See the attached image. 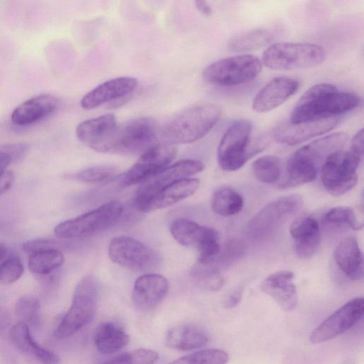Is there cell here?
I'll use <instances>...</instances> for the list:
<instances>
[{
	"label": "cell",
	"mask_w": 364,
	"mask_h": 364,
	"mask_svg": "<svg viewBox=\"0 0 364 364\" xmlns=\"http://www.w3.org/2000/svg\"><path fill=\"white\" fill-rule=\"evenodd\" d=\"M358 95L339 91L334 85L319 83L309 88L295 105L289 122L293 124L338 117L355 109Z\"/></svg>",
	"instance_id": "cell-1"
},
{
	"label": "cell",
	"mask_w": 364,
	"mask_h": 364,
	"mask_svg": "<svg viewBox=\"0 0 364 364\" xmlns=\"http://www.w3.org/2000/svg\"><path fill=\"white\" fill-rule=\"evenodd\" d=\"M363 153V134L357 132L348 151L339 149L323 160L321 180L324 188L332 196H342L357 183V169Z\"/></svg>",
	"instance_id": "cell-2"
},
{
	"label": "cell",
	"mask_w": 364,
	"mask_h": 364,
	"mask_svg": "<svg viewBox=\"0 0 364 364\" xmlns=\"http://www.w3.org/2000/svg\"><path fill=\"white\" fill-rule=\"evenodd\" d=\"M221 109L213 103L191 106L169 120L161 135L171 144L194 142L210 131L221 117Z\"/></svg>",
	"instance_id": "cell-3"
},
{
	"label": "cell",
	"mask_w": 364,
	"mask_h": 364,
	"mask_svg": "<svg viewBox=\"0 0 364 364\" xmlns=\"http://www.w3.org/2000/svg\"><path fill=\"white\" fill-rule=\"evenodd\" d=\"M252 130L250 121L239 119L225 131L218 148V161L221 168L236 171L265 147L264 140H252Z\"/></svg>",
	"instance_id": "cell-4"
},
{
	"label": "cell",
	"mask_w": 364,
	"mask_h": 364,
	"mask_svg": "<svg viewBox=\"0 0 364 364\" xmlns=\"http://www.w3.org/2000/svg\"><path fill=\"white\" fill-rule=\"evenodd\" d=\"M100 287L92 276L83 277L75 287L70 307L54 331L58 339L79 331L93 318L97 306Z\"/></svg>",
	"instance_id": "cell-5"
},
{
	"label": "cell",
	"mask_w": 364,
	"mask_h": 364,
	"mask_svg": "<svg viewBox=\"0 0 364 364\" xmlns=\"http://www.w3.org/2000/svg\"><path fill=\"white\" fill-rule=\"evenodd\" d=\"M156 136V124L149 118L139 117L117 123L100 152L125 155L143 153L154 144Z\"/></svg>",
	"instance_id": "cell-6"
},
{
	"label": "cell",
	"mask_w": 364,
	"mask_h": 364,
	"mask_svg": "<svg viewBox=\"0 0 364 364\" xmlns=\"http://www.w3.org/2000/svg\"><path fill=\"white\" fill-rule=\"evenodd\" d=\"M325 58V50L319 45L281 42L271 45L264 50L262 63L274 70H291L318 65Z\"/></svg>",
	"instance_id": "cell-7"
},
{
	"label": "cell",
	"mask_w": 364,
	"mask_h": 364,
	"mask_svg": "<svg viewBox=\"0 0 364 364\" xmlns=\"http://www.w3.org/2000/svg\"><path fill=\"white\" fill-rule=\"evenodd\" d=\"M123 212L122 204L110 201L90 212L59 223L55 235L62 239L86 237L104 232L114 226Z\"/></svg>",
	"instance_id": "cell-8"
},
{
	"label": "cell",
	"mask_w": 364,
	"mask_h": 364,
	"mask_svg": "<svg viewBox=\"0 0 364 364\" xmlns=\"http://www.w3.org/2000/svg\"><path fill=\"white\" fill-rule=\"evenodd\" d=\"M262 63L250 54L223 58L208 65L203 73L204 80L212 85L230 87L247 82L261 72Z\"/></svg>",
	"instance_id": "cell-9"
},
{
	"label": "cell",
	"mask_w": 364,
	"mask_h": 364,
	"mask_svg": "<svg viewBox=\"0 0 364 364\" xmlns=\"http://www.w3.org/2000/svg\"><path fill=\"white\" fill-rule=\"evenodd\" d=\"M110 259L123 267L136 272L151 273L161 261L160 255L143 242L127 236L110 240L108 247Z\"/></svg>",
	"instance_id": "cell-10"
},
{
	"label": "cell",
	"mask_w": 364,
	"mask_h": 364,
	"mask_svg": "<svg viewBox=\"0 0 364 364\" xmlns=\"http://www.w3.org/2000/svg\"><path fill=\"white\" fill-rule=\"evenodd\" d=\"M176 147L163 142L154 144L144 151L135 164L124 174L123 186L144 183L167 168L174 160Z\"/></svg>",
	"instance_id": "cell-11"
},
{
	"label": "cell",
	"mask_w": 364,
	"mask_h": 364,
	"mask_svg": "<svg viewBox=\"0 0 364 364\" xmlns=\"http://www.w3.org/2000/svg\"><path fill=\"white\" fill-rule=\"evenodd\" d=\"M199 187L196 178H185L159 189H148L140 187L135 197L136 209L149 213L171 206L193 195Z\"/></svg>",
	"instance_id": "cell-12"
},
{
	"label": "cell",
	"mask_w": 364,
	"mask_h": 364,
	"mask_svg": "<svg viewBox=\"0 0 364 364\" xmlns=\"http://www.w3.org/2000/svg\"><path fill=\"white\" fill-rule=\"evenodd\" d=\"M363 314V298L352 299L313 330L310 341L321 343L344 333L360 321Z\"/></svg>",
	"instance_id": "cell-13"
},
{
	"label": "cell",
	"mask_w": 364,
	"mask_h": 364,
	"mask_svg": "<svg viewBox=\"0 0 364 364\" xmlns=\"http://www.w3.org/2000/svg\"><path fill=\"white\" fill-rule=\"evenodd\" d=\"M303 204L300 196L281 197L267 205L252 219L250 231L257 236H265L284 220L294 216Z\"/></svg>",
	"instance_id": "cell-14"
},
{
	"label": "cell",
	"mask_w": 364,
	"mask_h": 364,
	"mask_svg": "<svg viewBox=\"0 0 364 364\" xmlns=\"http://www.w3.org/2000/svg\"><path fill=\"white\" fill-rule=\"evenodd\" d=\"M338 117H331L293 124L289 121L277 126L274 132V139L281 144L294 146L325 134L334 129Z\"/></svg>",
	"instance_id": "cell-15"
},
{
	"label": "cell",
	"mask_w": 364,
	"mask_h": 364,
	"mask_svg": "<svg viewBox=\"0 0 364 364\" xmlns=\"http://www.w3.org/2000/svg\"><path fill=\"white\" fill-rule=\"evenodd\" d=\"M138 85L132 77H119L107 80L86 93L80 101L83 109H91L105 103L118 101L129 96Z\"/></svg>",
	"instance_id": "cell-16"
},
{
	"label": "cell",
	"mask_w": 364,
	"mask_h": 364,
	"mask_svg": "<svg viewBox=\"0 0 364 364\" xmlns=\"http://www.w3.org/2000/svg\"><path fill=\"white\" fill-rule=\"evenodd\" d=\"M168 291V282L162 275L146 273L136 279L132 291V301L136 309L148 311L157 306Z\"/></svg>",
	"instance_id": "cell-17"
},
{
	"label": "cell",
	"mask_w": 364,
	"mask_h": 364,
	"mask_svg": "<svg viewBox=\"0 0 364 364\" xmlns=\"http://www.w3.org/2000/svg\"><path fill=\"white\" fill-rule=\"evenodd\" d=\"M295 79L277 77L267 83L255 96L252 107L259 113L269 112L282 105L299 88Z\"/></svg>",
	"instance_id": "cell-18"
},
{
	"label": "cell",
	"mask_w": 364,
	"mask_h": 364,
	"mask_svg": "<svg viewBox=\"0 0 364 364\" xmlns=\"http://www.w3.org/2000/svg\"><path fill=\"white\" fill-rule=\"evenodd\" d=\"M11 345L34 364H60L58 356L40 346L33 338L30 328L22 323L13 326L9 332Z\"/></svg>",
	"instance_id": "cell-19"
},
{
	"label": "cell",
	"mask_w": 364,
	"mask_h": 364,
	"mask_svg": "<svg viewBox=\"0 0 364 364\" xmlns=\"http://www.w3.org/2000/svg\"><path fill=\"white\" fill-rule=\"evenodd\" d=\"M292 272L282 270L267 277L260 289L269 295L285 311H292L297 304V291Z\"/></svg>",
	"instance_id": "cell-20"
},
{
	"label": "cell",
	"mask_w": 364,
	"mask_h": 364,
	"mask_svg": "<svg viewBox=\"0 0 364 364\" xmlns=\"http://www.w3.org/2000/svg\"><path fill=\"white\" fill-rule=\"evenodd\" d=\"M294 239V249L297 257L306 259L317 251L321 242L318 221L312 216H302L291 224L289 229Z\"/></svg>",
	"instance_id": "cell-21"
},
{
	"label": "cell",
	"mask_w": 364,
	"mask_h": 364,
	"mask_svg": "<svg viewBox=\"0 0 364 364\" xmlns=\"http://www.w3.org/2000/svg\"><path fill=\"white\" fill-rule=\"evenodd\" d=\"M59 107L58 99L50 94L33 97L16 107L11 120L16 126H27L54 114Z\"/></svg>",
	"instance_id": "cell-22"
},
{
	"label": "cell",
	"mask_w": 364,
	"mask_h": 364,
	"mask_svg": "<svg viewBox=\"0 0 364 364\" xmlns=\"http://www.w3.org/2000/svg\"><path fill=\"white\" fill-rule=\"evenodd\" d=\"M117 124L114 114H103L80 122L76 127V136L82 144L100 152Z\"/></svg>",
	"instance_id": "cell-23"
},
{
	"label": "cell",
	"mask_w": 364,
	"mask_h": 364,
	"mask_svg": "<svg viewBox=\"0 0 364 364\" xmlns=\"http://www.w3.org/2000/svg\"><path fill=\"white\" fill-rule=\"evenodd\" d=\"M316 176V163L297 149L288 159L284 176L276 185L280 189L294 188L312 182Z\"/></svg>",
	"instance_id": "cell-24"
},
{
	"label": "cell",
	"mask_w": 364,
	"mask_h": 364,
	"mask_svg": "<svg viewBox=\"0 0 364 364\" xmlns=\"http://www.w3.org/2000/svg\"><path fill=\"white\" fill-rule=\"evenodd\" d=\"M334 259L339 269L350 279L363 277V257L356 239L346 237L339 242L334 251Z\"/></svg>",
	"instance_id": "cell-25"
},
{
	"label": "cell",
	"mask_w": 364,
	"mask_h": 364,
	"mask_svg": "<svg viewBox=\"0 0 364 364\" xmlns=\"http://www.w3.org/2000/svg\"><path fill=\"white\" fill-rule=\"evenodd\" d=\"M165 342L171 348L187 351L205 346L208 342V336L203 329L197 326L181 324L168 331Z\"/></svg>",
	"instance_id": "cell-26"
},
{
	"label": "cell",
	"mask_w": 364,
	"mask_h": 364,
	"mask_svg": "<svg viewBox=\"0 0 364 364\" xmlns=\"http://www.w3.org/2000/svg\"><path fill=\"white\" fill-rule=\"evenodd\" d=\"M204 164L196 159L182 160L172 165L158 173L156 176L144 182L141 186L148 189H159L173 182L188 178L203 171Z\"/></svg>",
	"instance_id": "cell-27"
},
{
	"label": "cell",
	"mask_w": 364,
	"mask_h": 364,
	"mask_svg": "<svg viewBox=\"0 0 364 364\" xmlns=\"http://www.w3.org/2000/svg\"><path fill=\"white\" fill-rule=\"evenodd\" d=\"M94 343L102 354H112L124 348L129 341V336L118 324L106 321L101 323L94 333Z\"/></svg>",
	"instance_id": "cell-28"
},
{
	"label": "cell",
	"mask_w": 364,
	"mask_h": 364,
	"mask_svg": "<svg viewBox=\"0 0 364 364\" xmlns=\"http://www.w3.org/2000/svg\"><path fill=\"white\" fill-rule=\"evenodd\" d=\"M274 39L273 33L266 29H254L232 37L228 48L234 52H247L260 49Z\"/></svg>",
	"instance_id": "cell-29"
},
{
	"label": "cell",
	"mask_w": 364,
	"mask_h": 364,
	"mask_svg": "<svg viewBox=\"0 0 364 364\" xmlns=\"http://www.w3.org/2000/svg\"><path fill=\"white\" fill-rule=\"evenodd\" d=\"M206 228L193 220L178 218L172 223L170 230L172 236L179 244L198 248L203 238Z\"/></svg>",
	"instance_id": "cell-30"
},
{
	"label": "cell",
	"mask_w": 364,
	"mask_h": 364,
	"mask_svg": "<svg viewBox=\"0 0 364 364\" xmlns=\"http://www.w3.org/2000/svg\"><path fill=\"white\" fill-rule=\"evenodd\" d=\"M243 198L235 190L223 188L214 193L211 207L216 214L228 217L238 214L243 208Z\"/></svg>",
	"instance_id": "cell-31"
},
{
	"label": "cell",
	"mask_w": 364,
	"mask_h": 364,
	"mask_svg": "<svg viewBox=\"0 0 364 364\" xmlns=\"http://www.w3.org/2000/svg\"><path fill=\"white\" fill-rule=\"evenodd\" d=\"M63 260V255L58 250H43L30 254L28 268L33 274L46 275L59 267Z\"/></svg>",
	"instance_id": "cell-32"
},
{
	"label": "cell",
	"mask_w": 364,
	"mask_h": 364,
	"mask_svg": "<svg viewBox=\"0 0 364 364\" xmlns=\"http://www.w3.org/2000/svg\"><path fill=\"white\" fill-rule=\"evenodd\" d=\"M255 177L264 183H277L282 177V164L279 158L266 155L257 158L252 166Z\"/></svg>",
	"instance_id": "cell-33"
},
{
	"label": "cell",
	"mask_w": 364,
	"mask_h": 364,
	"mask_svg": "<svg viewBox=\"0 0 364 364\" xmlns=\"http://www.w3.org/2000/svg\"><path fill=\"white\" fill-rule=\"evenodd\" d=\"M15 316L18 323L30 326H36L40 321V303L32 296H23L16 302Z\"/></svg>",
	"instance_id": "cell-34"
},
{
	"label": "cell",
	"mask_w": 364,
	"mask_h": 364,
	"mask_svg": "<svg viewBox=\"0 0 364 364\" xmlns=\"http://www.w3.org/2000/svg\"><path fill=\"white\" fill-rule=\"evenodd\" d=\"M228 354L220 349L209 348L181 357L169 364H227Z\"/></svg>",
	"instance_id": "cell-35"
},
{
	"label": "cell",
	"mask_w": 364,
	"mask_h": 364,
	"mask_svg": "<svg viewBox=\"0 0 364 364\" xmlns=\"http://www.w3.org/2000/svg\"><path fill=\"white\" fill-rule=\"evenodd\" d=\"M323 220L328 223L346 225L354 230L363 228V221L358 213L348 206H336L330 209Z\"/></svg>",
	"instance_id": "cell-36"
},
{
	"label": "cell",
	"mask_w": 364,
	"mask_h": 364,
	"mask_svg": "<svg viewBox=\"0 0 364 364\" xmlns=\"http://www.w3.org/2000/svg\"><path fill=\"white\" fill-rule=\"evenodd\" d=\"M197 249L199 252L198 262L200 264L208 265L215 261L221 249L218 232L207 227L203 238Z\"/></svg>",
	"instance_id": "cell-37"
},
{
	"label": "cell",
	"mask_w": 364,
	"mask_h": 364,
	"mask_svg": "<svg viewBox=\"0 0 364 364\" xmlns=\"http://www.w3.org/2000/svg\"><path fill=\"white\" fill-rule=\"evenodd\" d=\"M159 357L155 350L139 348L121 354L102 364H154Z\"/></svg>",
	"instance_id": "cell-38"
},
{
	"label": "cell",
	"mask_w": 364,
	"mask_h": 364,
	"mask_svg": "<svg viewBox=\"0 0 364 364\" xmlns=\"http://www.w3.org/2000/svg\"><path fill=\"white\" fill-rule=\"evenodd\" d=\"M117 173L115 167L100 165L81 171L77 173L76 178L84 183H97L112 178Z\"/></svg>",
	"instance_id": "cell-39"
},
{
	"label": "cell",
	"mask_w": 364,
	"mask_h": 364,
	"mask_svg": "<svg viewBox=\"0 0 364 364\" xmlns=\"http://www.w3.org/2000/svg\"><path fill=\"white\" fill-rule=\"evenodd\" d=\"M23 273V265L16 255H10L0 264V282L9 284L17 281Z\"/></svg>",
	"instance_id": "cell-40"
},
{
	"label": "cell",
	"mask_w": 364,
	"mask_h": 364,
	"mask_svg": "<svg viewBox=\"0 0 364 364\" xmlns=\"http://www.w3.org/2000/svg\"><path fill=\"white\" fill-rule=\"evenodd\" d=\"M197 282L209 291H218L224 284V279L216 270L194 273Z\"/></svg>",
	"instance_id": "cell-41"
},
{
	"label": "cell",
	"mask_w": 364,
	"mask_h": 364,
	"mask_svg": "<svg viewBox=\"0 0 364 364\" xmlns=\"http://www.w3.org/2000/svg\"><path fill=\"white\" fill-rule=\"evenodd\" d=\"M28 150V146L24 143L6 144L0 148L2 151L7 154L11 159V161H18L21 160Z\"/></svg>",
	"instance_id": "cell-42"
},
{
	"label": "cell",
	"mask_w": 364,
	"mask_h": 364,
	"mask_svg": "<svg viewBox=\"0 0 364 364\" xmlns=\"http://www.w3.org/2000/svg\"><path fill=\"white\" fill-rule=\"evenodd\" d=\"M242 252V246L239 241L231 240L225 245L217 259L221 262H226L239 256Z\"/></svg>",
	"instance_id": "cell-43"
},
{
	"label": "cell",
	"mask_w": 364,
	"mask_h": 364,
	"mask_svg": "<svg viewBox=\"0 0 364 364\" xmlns=\"http://www.w3.org/2000/svg\"><path fill=\"white\" fill-rule=\"evenodd\" d=\"M55 248L54 242L48 240H35L25 242L23 245V250L29 254L33 252Z\"/></svg>",
	"instance_id": "cell-44"
},
{
	"label": "cell",
	"mask_w": 364,
	"mask_h": 364,
	"mask_svg": "<svg viewBox=\"0 0 364 364\" xmlns=\"http://www.w3.org/2000/svg\"><path fill=\"white\" fill-rule=\"evenodd\" d=\"M14 182V174L12 171L5 170L0 173V196L8 191Z\"/></svg>",
	"instance_id": "cell-45"
},
{
	"label": "cell",
	"mask_w": 364,
	"mask_h": 364,
	"mask_svg": "<svg viewBox=\"0 0 364 364\" xmlns=\"http://www.w3.org/2000/svg\"><path fill=\"white\" fill-rule=\"evenodd\" d=\"M243 289L238 288L232 291L224 301V306L227 309H232L237 306L242 300Z\"/></svg>",
	"instance_id": "cell-46"
},
{
	"label": "cell",
	"mask_w": 364,
	"mask_h": 364,
	"mask_svg": "<svg viewBox=\"0 0 364 364\" xmlns=\"http://www.w3.org/2000/svg\"><path fill=\"white\" fill-rule=\"evenodd\" d=\"M11 317L8 311L0 306V339L11 329Z\"/></svg>",
	"instance_id": "cell-47"
},
{
	"label": "cell",
	"mask_w": 364,
	"mask_h": 364,
	"mask_svg": "<svg viewBox=\"0 0 364 364\" xmlns=\"http://www.w3.org/2000/svg\"><path fill=\"white\" fill-rule=\"evenodd\" d=\"M195 6L197 10L200 12L202 14L205 16H210L213 13L212 7L210 4L205 1H196L194 2Z\"/></svg>",
	"instance_id": "cell-48"
},
{
	"label": "cell",
	"mask_w": 364,
	"mask_h": 364,
	"mask_svg": "<svg viewBox=\"0 0 364 364\" xmlns=\"http://www.w3.org/2000/svg\"><path fill=\"white\" fill-rule=\"evenodd\" d=\"M11 162L12 161L9 156L5 152L0 151V173L5 171Z\"/></svg>",
	"instance_id": "cell-49"
},
{
	"label": "cell",
	"mask_w": 364,
	"mask_h": 364,
	"mask_svg": "<svg viewBox=\"0 0 364 364\" xmlns=\"http://www.w3.org/2000/svg\"><path fill=\"white\" fill-rule=\"evenodd\" d=\"M8 250L4 244L0 243V264L8 257Z\"/></svg>",
	"instance_id": "cell-50"
}]
</instances>
